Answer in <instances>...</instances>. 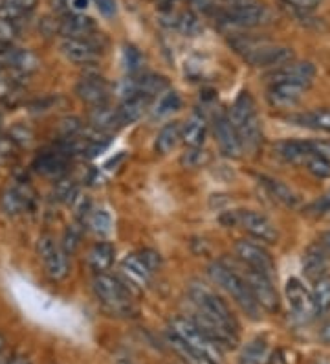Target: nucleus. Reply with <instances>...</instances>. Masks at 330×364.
<instances>
[{
  "label": "nucleus",
  "mask_w": 330,
  "mask_h": 364,
  "mask_svg": "<svg viewBox=\"0 0 330 364\" xmlns=\"http://www.w3.org/2000/svg\"><path fill=\"white\" fill-rule=\"evenodd\" d=\"M187 296L197 309V322L211 335L222 348H235L238 344V322L228 304L200 280H193L187 287Z\"/></svg>",
  "instance_id": "f257e3e1"
},
{
  "label": "nucleus",
  "mask_w": 330,
  "mask_h": 364,
  "mask_svg": "<svg viewBox=\"0 0 330 364\" xmlns=\"http://www.w3.org/2000/svg\"><path fill=\"white\" fill-rule=\"evenodd\" d=\"M198 9L216 23L235 28H257L270 23V9L263 0H193Z\"/></svg>",
  "instance_id": "f03ea898"
},
{
  "label": "nucleus",
  "mask_w": 330,
  "mask_h": 364,
  "mask_svg": "<svg viewBox=\"0 0 330 364\" xmlns=\"http://www.w3.org/2000/svg\"><path fill=\"white\" fill-rule=\"evenodd\" d=\"M228 116L241 138L244 153L253 155L259 151V147L263 146V125H260L255 100L248 90H242L235 98Z\"/></svg>",
  "instance_id": "7ed1b4c3"
},
{
  "label": "nucleus",
  "mask_w": 330,
  "mask_h": 364,
  "mask_svg": "<svg viewBox=\"0 0 330 364\" xmlns=\"http://www.w3.org/2000/svg\"><path fill=\"white\" fill-rule=\"evenodd\" d=\"M235 52L241 53L242 59L250 63L251 67L259 68H275L288 65L295 59L294 52L288 46L275 45L259 37H237L231 41Z\"/></svg>",
  "instance_id": "20e7f679"
},
{
  "label": "nucleus",
  "mask_w": 330,
  "mask_h": 364,
  "mask_svg": "<svg viewBox=\"0 0 330 364\" xmlns=\"http://www.w3.org/2000/svg\"><path fill=\"white\" fill-rule=\"evenodd\" d=\"M207 274L228 296L233 298L235 302L241 306L242 311L246 313L250 318H259L260 306L257 304L253 293H251L250 284H248L244 276L235 271L233 267L226 265L222 262H213L211 265L207 267Z\"/></svg>",
  "instance_id": "39448f33"
},
{
  "label": "nucleus",
  "mask_w": 330,
  "mask_h": 364,
  "mask_svg": "<svg viewBox=\"0 0 330 364\" xmlns=\"http://www.w3.org/2000/svg\"><path fill=\"white\" fill-rule=\"evenodd\" d=\"M169 329L172 333L178 335L185 344H189L193 350L200 351L202 355L222 364V346L211 335L207 333L206 329L200 328L191 316H176V318L171 320Z\"/></svg>",
  "instance_id": "423d86ee"
},
{
  "label": "nucleus",
  "mask_w": 330,
  "mask_h": 364,
  "mask_svg": "<svg viewBox=\"0 0 330 364\" xmlns=\"http://www.w3.org/2000/svg\"><path fill=\"white\" fill-rule=\"evenodd\" d=\"M92 291L96 298L109 311L116 315H131L134 313V302L127 285L121 284L118 278L106 274H96L92 280Z\"/></svg>",
  "instance_id": "0eeeda50"
},
{
  "label": "nucleus",
  "mask_w": 330,
  "mask_h": 364,
  "mask_svg": "<svg viewBox=\"0 0 330 364\" xmlns=\"http://www.w3.org/2000/svg\"><path fill=\"white\" fill-rule=\"evenodd\" d=\"M37 256L43 263L44 274L52 282H62L70 272L68 254L53 235L43 234L35 243Z\"/></svg>",
  "instance_id": "6e6552de"
},
{
  "label": "nucleus",
  "mask_w": 330,
  "mask_h": 364,
  "mask_svg": "<svg viewBox=\"0 0 330 364\" xmlns=\"http://www.w3.org/2000/svg\"><path fill=\"white\" fill-rule=\"evenodd\" d=\"M285 296L288 307H290L292 316L299 324H308V322H312L319 315V309L316 306L312 291L304 287L303 282L297 280V278H290V280L286 282Z\"/></svg>",
  "instance_id": "1a4fd4ad"
},
{
  "label": "nucleus",
  "mask_w": 330,
  "mask_h": 364,
  "mask_svg": "<svg viewBox=\"0 0 330 364\" xmlns=\"http://www.w3.org/2000/svg\"><path fill=\"white\" fill-rule=\"evenodd\" d=\"M229 215H231V225H238L251 237H255L263 243H277V227L264 213L255 212V210H238V212H231Z\"/></svg>",
  "instance_id": "9d476101"
},
{
  "label": "nucleus",
  "mask_w": 330,
  "mask_h": 364,
  "mask_svg": "<svg viewBox=\"0 0 330 364\" xmlns=\"http://www.w3.org/2000/svg\"><path fill=\"white\" fill-rule=\"evenodd\" d=\"M235 252H237L238 259H241L248 269L251 271L260 272V274L268 276V278H275V263L270 252L264 249L263 245L253 243V241L241 240L235 243Z\"/></svg>",
  "instance_id": "9b49d317"
},
{
  "label": "nucleus",
  "mask_w": 330,
  "mask_h": 364,
  "mask_svg": "<svg viewBox=\"0 0 330 364\" xmlns=\"http://www.w3.org/2000/svg\"><path fill=\"white\" fill-rule=\"evenodd\" d=\"M244 278L250 284L251 293L255 296L257 304L268 313H277L279 307H281V298H279L277 289L273 285L272 278L260 274V272L251 271V269H248Z\"/></svg>",
  "instance_id": "f8f14e48"
},
{
  "label": "nucleus",
  "mask_w": 330,
  "mask_h": 364,
  "mask_svg": "<svg viewBox=\"0 0 330 364\" xmlns=\"http://www.w3.org/2000/svg\"><path fill=\"white\" fill-rule=\"evenodd\" d=\"M160 23H162L163 26L180 31V33L189 37L198 36V33L202 31L200 18H198L191 9H178L172 4L162 6V11H160Z\"/></svg>",
  "instance_id": "ddd939ff"
},
{
  "label": "nucleus",
  "mask_w": 330,
  "mask_h": 364,
  "mask_svg": "<svg viewBox=\"0 0 330 364\" xmlns=\"http://www.w3.org/2000/svg\"><path fill=\"white\" fill-rule=\"evenodd\" d=\"M213 133H215L216 144H219V149L222 155L229 156V159H241L242 153H244V147H242L241 138H238L237 131H235L228 114L215 116Z\"/></svg>",
  "instance_id": "4468645a"
},
{
  "label": "nucleus",
  "mask_w": 330,
  "mask_h": 364,
  "mask_svg": "<svg viewBox=\"0 0 330 364\" xmlns=\"http://www.w3.org/2000/svg\"><path fill=\"white\" fill-rule=\"evenodd\" d=\"M75 94L79 96L81 102L88 103L94 109V107H103L109 103L110 87L101 76L87 74L75 85Z\"/></svg>",
  "instance_id": "2eb2a0df"
},
{
  "label": "nucleus",
  "mask_w": 330,
  "mask_h": 364,
  "mask_svg": "<svg viewBox=\"0 0 330 364\" xmlns=\"http://www.w3.org/2000/svg\"><path fill=\"white\" fill-rule=\"evenodd\" d=\"M307 85L301 83H290V81H275L270 83L266 98L268 103L275 109H292L303 100L304 92H307Z\"/></svg>",
  "instance_id": "dca6fc26"
},
{
  "label": "nucleus",
  "mask_w": 330,
  "mask_h": 364,
  "mask_svg": "<svg viewBox=\"0 0 330 364\" xmlns=\"http://www.w3.org/2000/svg\"><path fill=\"white\" fill-rule=\"evenodd\" d=\"M316 77V68H314L312 63H301V61H292L288 65H282V67L275 68V70L268 72L266 74V80L270 83H275V81H290V83H301L310 87L312 80Z\"/></svg>",
  "instance_id": "f3484780"
},
{
  "label": "nucleus",
  "mask_w": 330,
  "mask_h": 364,
  "mask_svg": "<svg viewBox=\"0 0 330 364\" xmlns=\"http://www.w3.org/2000/svg\"><path fill=\"white\" fill-rule=\"evenodd\" d=\"M330 271V254L321 247V243L310 245L303 254V272L310 282L325 278Z\"/></svg>",
  "instance_id": "a211bd4d"
},
{
  "label": "nucleus",
  "mask_w": 330,
  "mask_h": 364,
  "mask_svg": "<svg viewBox=\"0 0 330 364\" xmlns=\"http://www.w3.org/2000/svg\"><path fill=\"white\" fill-rule=\"evenodd\" d=\"M121 274L127 278V282L134 287L145 289L149 287L150 282H153L154 271L145 263V259L141 258L140 252L138 254H127L123 259H121Z\"/></svg>",
  "instance_id": "6ab92c4d"
},
{
  "label": "nucleus",
  "mask_w": 330,
  "mask_h": 364,
  "mask_svg": "<svg viewBox=\"0 0 330 364\" xmlns=\"http://www.w3.org/2000/svg\"><path fill=\"white\" fill-rule=\"evenodd\" d=\"M31 203H33V191L30 190L28 184L26 186L24 184L8 186L0 196V206L8 215H18V213L26 212Z\"/></svg>",
  "instance_id": "aec40b11"
},
{
  "label": "nucleus",
  "mask_w": 330,
  "mask_h": 364,
  "mask_svg": "<svg viewBox=\"0 0 330 364\" xmlns=\"http://www.w3.org/2000/svg\"><path fill=\"white\" fill-rule=\"evenodd\" d=\"M66 166H68V155L62 153L61 149H52V151H44L39 156H35L31 168L35 169L39 175L57 181V178L65 177Z\"/></svg>",
  "instance_id": "412c9836"
},
{
  "label": "nucleus",
  "mask_w": 330,
  "mask_h": 364,
  "mask_svg": "<svg viewBox=\"0 0 330 364\" xmlns=\"http://www.w3.org/2000/svg\"><path fill=\"white\" fill-rule=\"evenodd\" d=\"M273 153L281 160L294 166H307L310 156L314 155L310 140H285V142L275 144Z\"/></svg>",
  "instance_id": "4be33fe9"
},
{
  "label": "nucleus",
  "mask_w": 330,
  "mask_h": 364,
  "mask_svg": "<svg viewBox=\"0 0 330 364\" xmlns=\"http://www.w3.org/2000/svg\"><path fill=\"white\" fill-rule=\"evenodd\" d=\"M61 53L68 61L75 65H90L97 59V46L92 45V41L87 39H62Z\"/></svg>",
  "instance_id": "5701e85b"
},
{
  "label": "nucleus",
  "mask_w": 330,
  "mask_h": 364,
  "mask_svg": "<svg viewBox=\"0 0 330 364\" xmlns=\"http://www.w3.org/2000/svg\"><path fill=\"white\" fill-rule=\"evenodd\" d=\"M59 31L66 39H87L96 31V24L90 17L83 14H70L59 21Z\"/></svg>",
  "instance_id": "b1692460"
},
{
  "label": "nucleus",
  "mask_w": 330,
  "mask_h": 364,
  "mask_svg": "<svg viewBox=\"0 0 330 364\" xmlns=\"http://www.w3.org/2000/svg\"><path fill=\"white\" fill-rule=\"evenodd\" d=\"M150 98L143 96V94H132L123 98V102L119 103V107L116 109L118 111L119 124L121 125H131L134 122H138L141 116L145 114V111L149 109Z\"/></svg>",
  "instance_id": "393cba45"
},
{
  "label": "nucleus",
  "mask_w": 330,
  "mask_h": 364,
  "mask_svg": "<svg viewBox=\"0 0 330 364\" xmlns=\"http://www.w3.org/2000/svg\"><path fill=\"white\" fill-rule=\"evenodd\" d=\"M207 136V122L202 114H191L184 125H182V142L187 147H202Z\"/></svg>",
  "instance_id": "a878e982"
},
{
  "label": "nucleus",
  "mask_w": 330,
  "mask_h": 364,
  "mask_svg": "<svg viewBox=\"0 0 330 364\" xmlns=\"http://www.w3.org/2000/svg\"><path fill=\"white\" fill-rule=\"evenodd\" d=\"M114 256V245L109 243V241H97L90 249V252H88V263L92 267V271H96V274H103V272H106L112 267Z\"/></svg>",
  "instance_id": "bb28decb"
},
{
  "label": "nucleus",
  "mask_w": 330,
  "mask_h": 364,
  "mask_svg": "<svg viewBox=\"0 0 330 364\" xmlns=\"http://www.w3.org/2000/svg\"><path fill=\"white\" fill-rule=\"evenodd\" d=\"M288 120L301 127H307V129L330 133V109H314V111L299 112V114L290 116Z\"/></svg>",
  "instance_id": "cd10ccee"
},
{
  "label": "nucleus",
  "mask_w": 330,
  "mask_h": 364,
  "mask_svg": "<svg viewBox=\"0 0 330 364\" xmlns=\"http://www.w3.org/2000/svg\"><path fill=\"white\" fill-rule=\"evenodd\" d=\"M260 181H263V186L266 188V191L273 197V200H277L279 205L286 206V208H295L299 205V196L290 186H286L285 182L270 177H260Z\"/></svg>",
  "instance_id": "c85d7f7f"
},
{
  "label": "nucleus",
  "mask_w": 330,
  "mask_h": 364,
  "mask_svg": "<svg viewBox=\"0 0 330 364\" xmlns=\"http://www.w3.org/2000/svg\"><path fill=\"white\" fill-rule=\"evenodd\" d=\"M182 142V124L180 122H171V124L163 125L160 133L156 134V142H154V149L160 155H167V153L175 151L178 144Z\"/></svg>",
  "instance_id": "c756f323"
},
{
  "label": "nucleus",
  "mask_w": 330,
  "mask_h": 364,
  "mask_svg": "<svg viewBox=\"0 0 330 364\" xmlns=\"http://www.w3.org/2000/svg\"><path fill=\"white\" fill-rule=\"evenodd\" d=\"M167 342H169V346L172 348V351H175L176 355L180 357L185 364H219L215 363V360L209 359V357L202 355L200 351L193 350L189 344H185L178 335L172 333L171 329H167Z\"/></svg>",
  "instance_id": "7c9ffc66"
},
{
  "label": "nucleus",
  "mask_w": 330,
  "mask_h": 364,
  "mask_svg": "<svg viewBox=\"0 0 330 364\" xmlns=\"http://www.w3.org/2000/svg\"><path fill=\"white\" fill-rule=\"evenodd\" d=\"M88 120H90V125H92V129L97 131V133H110V131L118 129L119 125V118H118V111L114 109H109L106 105L103 107H94L92 111H90V116H88Z\"/></svg>",
  "instance_id": "2f4dec72"
},
{
  "label": "nucleus",
  "mask_w": 330,
  "mask_h": 364,
  "mask_svg": "<svg viewBox=\"0 0 330 364\" xmlns=\"http://www.w3.org/2000/svg\"><path fill=\"white\" fill-rule=\"evenodd\" d=\"M270 360V348L263 338L248 342L241 353V364H266Z\"/></svg>",
  "instance_id": "473e14b6"
},
{
  "label": "nucleus",
  "mask_w": 330,
  "mask_h": 364,
  "mask_svg": "<svg viewBox=\"0 0 330 364\" xmlns=\"http://www.w3.org/2000/svg\"><path fill=\"white\" fill-rule=\"evenodd\" d=\"M180 94L176 92V90H165L163 94H160L156 103H154L153 116L154 118H165V116L172 114V112L180 111Z\"/></svg>",
  "instance_id": "72a5a7b5"
},
{
  "label": "nucleus",
  "mask_w": 330,
  "mask_h": 364,
  "mask_svg": "<svg viewBox=\"0 0 330 364\" xmlns=\"http://www.w3.org/2000/svg\"><path fill=\"white\" fill-rule=\"evenodd\" d=\"M87 225L88 228L97 235H109L112 230V218L106 210H90L87 215Z\"/></svg>",
  "instance_id": "f704fd0d"
},
{
  "label": "nucleus",
  "mask_w": 330,
  "mask_h": 364,
  "mask_svg": "<svg viewBox=\"0 0 330 364\" xmlns=\"http://www.w3.org/2000/svg\"><path fill=\"white\" fill-rule=\"evenodd\" d=\"M314 300H316V306L319 309V315L330 309V276H325L321 280L314 282L312 289Z\"/></svg>",
  "instance_id": "c9c22d12"
},
{
  "label": "nucleus",
  "mask_w": 330,
  "mask_h": 364,
  "mask_svg": "<svg viewBox=\"0 0 330 364\" xmlns=\"http://www.w3.org/2000/svg\"><path fill=\"white\" fill-rule=\"evenodd\" d=\"M77 193H79V188H77V184H75L72 178L61 177L55 181L53 196H55V199L57 200H62V203H66V205H70Z\"/></svg>",
  "instance_id": "e433bc0d"
},
{
  "label": "nucleus",
  "mask_w": 330,
  "mask_h": 364,
  "mask_svg": "<svg viewBox=\"0 0 330 364\" xmlns=\"http://www.w3.org/2000/svg\"><path fill=\"white\" fill-rule=\"evenodd\" d=\"M81 237H83V227L81 223H72L68 225V228L65 230V235H62V249L66 250V254L70 256L77 250V247L81 245Z\"/></svg>",
  "instance_id": "4c0bfd02"
},
{
  "label": "nucleus",
  "mask_w": 330,
  "mask_h": 364,
  "mask_svg": "<svg viewBox=\"0 0 330 364\" xmlns=\"http://www.w3.org/2000/svg\"><path fill=\"white\" fill-rule=\"evenodd\" d=\"M143 65V58H141L140 50L132 45L123 46V68L127 70L128 76H136L138 72L141 70Z\"/></svg>",
  "instance_id": "58836bf2"
},
{
  "label": "nucleus",
  "mask_w": 330,
  "mask_h": 364,
  "mask_svg": "<svg viewBox=\"0 0 330 364\" xmlns=\"http://www.w3.org/2000/svg\"><path fill=\"white\" fill-rule=\"evenodd\" d=\"M209 160V155L207 151H204L202 147H187L180 156V164L184 168H202Z\"/></svg>",
  "instance_id": "ea45409f"
},
{
  "label": "nucleus",
  "mask_w": 330,
  "mask_h": 364,
  "mask_svg": "<svg viewBox=\"0 0 330 364\" xmlns=\"http://www.w3.org/2000/svg\"><path fill=\"white\" fill-rule=\"evenodd\" d=\"M24 11L26 9L22 8L17 0H0V18H4V21L17 24L24 17Z\"/></svg>",
  "instance_id": "a19ab883"
},
{
  "label": "nucleus",
  "mask_w": 330,
  "mask_h": 364,
  "mask_svg": "<svg viewBox=\"0 0 330 364\" xmlns=\"http://www.w3.org/2000/svg\"><path fill=\"white\" fill-rule=\"evenodd\" d=\"M304 168H307L316 178H321V181L330 178V160L323 159V156L316 155V153L310 156V160H308Z\"/></svg>",
  "instance_id": "79ce46f5"
},
{
  "label": "nucleus",
  "mask_w": 330,
  "mask_h": 364,
  "mask_svg": "<svg viewBox=\"0 0 330 364\" xmlns=\"http://www.w3.org/2000/svg\"><path fill=\"white\" fill-rule=\"evenodd\" d=\"M81 131H83V124H81L79 118L75 116H68V118H62L59 122V134L62 138H75L81 136Z\"/></svg>",
  "instance_id": "37998d69"
},
{
  "label": "nucleus",
  "mask_w": 330,
  "mask_h": 364,
  "mask_svg": "<svg viewBox=\"0 0 330 364\" xmlns=\"http://www.w3.org/2000/svg\"><path fill=\"white\" fill-rule=\"evenodd\" d=\"M17 144L11 140V136H0V162H9L17 155Z\"/></svg>",
  "instance_id": "c03bdc74"
},
{
  "label": "nucleus",
  "mask_w": 330,
  "mask_h": 364,
  "mask_svg": "<svg viewBox=\"0 0 330 364\" xmlns=\"http://www.w3.org/2000/svg\"><path fill=\"white\" fill-rule=\"evenodd\" d=\"M17 24L0 18V43H11L17 36Z\"/></svg>",
  "instance_id": "a18cd8bd"
},
{
  "label": "nucleus",
  "mask_w": 330,
  "mask_h": 364,
  "mask_svg": "<svg viewBox=\"0 0 330 364\" xmlns=\"http://www.w3.org/2000/svg\"><path fill=\"white\" fill-rule=\"evenodd\" d=\"M286 6H292V8L299 9V11H312V9H316L317 6H319V2L321 0H282Z\"/></svg>",
  "instance_id": "49530a36"
},
{
  "label": "nucleus",
  "mask_w": 330,
  "mask_h": 364,
  "mask_svg": "<svg viewBox=\"0 0 330 364\" xmlns=\"http://www.w3.org/2000/svg\"><path fill=\"white\" fill-rule=\"evenodd\" d=\"M94 4L97 6V9L101 11L105 17L112 18L118 14V6H116V0H94Z\"/></svg>",
  "instance_id": "de8ad7c7"
},
{
  "label": "nucleus",
  "mask_w": 330,
  "mask_h": 364,
  "mask_svg": "<svg viewBox=\"0 0 330 364\" xmlns=\"http://www.w3.org/2000/svg\"><path fill=\"white\" fill-rule=\"evenodd\" d=\"M140 256L145 259V263L150 267V269H153L154 272L158 271L160 265H162V258H160V254L156 252V250H149V249L141 250Z\"/></svg>",
  "instance_id": "09e8293b"
},
{
  "label": "nucleus",
  "mask_w": 330,
  "mask_h": 364,
  "mask_svg": "<svg viewBox=\"0 0 330 364\" xmlns=\"http://www.w3.org/2000/svg\"><path fill=\"white\" fill-rule=\"evenodd\" d=\"M310 146L316 155L330 160V140H310Z\"/></svg>",
  "instance_id": "8fccbe9b"
},
{
  "label": "nucleus",
  "mask_w": 330,
  "mask_h": 364,
  "mask_svg": "<svg viewBox=\"0 0 330 364\" xmlns=\"http://www.w3.org/2000/svg\"><path fill=\"white\" fill-rule=\"evenodd\" d=\"M319 243H321L323 249H325L326 252L330 254V230L325 232V234L321 235V240H319Z\"/></svg>",
  "instance_id": "3c124183"
},
{
  "label": "nucleus",
  "mask_w": 330,
  "mask_h": 364,
  "mask_svg": "<svg viewBox=\"0 0 330 364\" xmlns=\"http://www.w3.org/2000/svg\"><path fill=\"white\" fill-rule=\"evenodd\" d=\"M17 2H18V4H21L24 9H31V8H33V6L37 4V0H17Z\"/></svg>",
  "instance_id": "603ef678"
},
{
  "label": "nucleus",
  "mask_w": 330,
  "mask_h": 364,
  "mask_svg": "<svg viewBox=\"0 0 330 364\" xmlns=\"http://www.w3.org/2000/svg\"><path fill=\"white\" fill-rule=\"evenodd\" d=\"M321 338H323V341L326 342V344H330V322H329V324L325 326V328H323V331H321Z\"/></svg>",
  "instance_id": "864d4df0"
},
{
  "label": "nucleus",
  "mask_w": 330,
  "mask_h": 364,
  "mask_svg": "<svg viewBox=\"0 0 330 364\" xmlns=\"http://www.w3.org/2000/svg\"><path fill=\"white\" fill-rule=\"evenodd\" d=\"M9 364H30L26 359H22V357H15L13 360H9Z\"/></svg>",
  "instance_id": "5fc2aeb1"
},
{
  "label": "nucleus",
  "mask_w": 330,
  "mask_h": 364,
  "mask_svg": "<svg viewBox=\"0 0 330 364\" xmlns=\"http://www.w3.org/2000/svg\"><path fill=\"white\" fill-rule=\"evenodd\" d=\"M4 346H6V341H4V337L0 335V353H2V350H4Z\"/></svg>",
  "instance_id": "6e6d98bb"
},
{
  "label": "nucleus",
  "mask_w": 330,
  "mask_h": 364,
  "mask_svg": "<svg viewBox=\"0 0 330 364\" xmlns=\"http://www.w3.org/2000/svg\"><path fill=\"white\" fill-rule=\"evenodd\" d=\"M0 364H9V359H6V355L0 353Z\"/></svg>",
  "instance_id": "4d7b16f0"
},
{
  "label": "nucleus",
  "mask_w": 330,
  "mask_h": 364,
  "mask_svg": "<svg viewBox=\"0 0 330 364\" xmlns=\"http://www.w3.org/2000/svg\"><path fill=\"white\" fill-rule=\"evenodd\" d=\"M0 125H2V116H0Z\"/></svg>",
  "instance_id": "13d9d810"
}]
</instances>
